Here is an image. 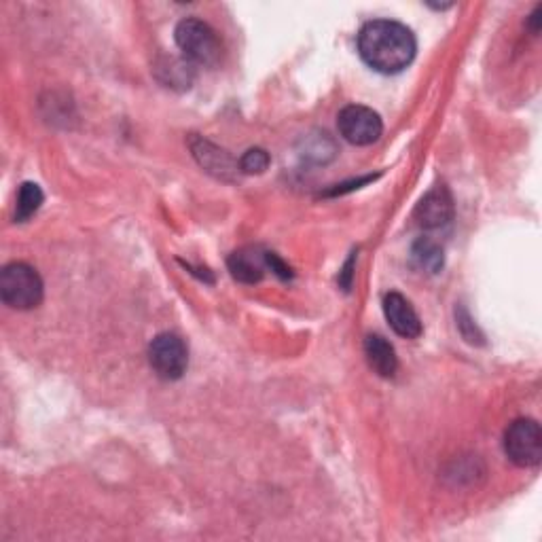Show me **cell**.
<instances>
[{"label":"cell","instance_id":"1","mask_svg":"<svg viewBox=\"0 0 542 542\" xmlns=\"http://www.w3.org/2000/svg\"><path fill=\"white\" fill-rule=\"evenodd\" d=\"M415 51H418V41L405 24L373 20L358 32L360 58L382 75H396L405 70L413 62Z\"/></svg>","mask_w":542,"mask_h":542},{"label":"cell","instance_id":"2","mask_svg":"<svg viewBox=\"0 0 542 542\" xmlns=\"http://www.w3.org/2000/svg\"><path fill=\"white\" fill-rule=\"evenodd\" d=\"M174 39L178 49L183 51L185 60L193 66L214 68L223 60V43L219 34L210 24L197 20V17H187V20L180 22L176 26Z\"/></svg>","mask_w":542,"mask_h":542},{"label":"cell","instance_id":"3","mask_svg":"<svg viewBox=\"0 0 542 542\" xmlns=\"http://www.w3.org/2000/svg\"><path fill=\"white\" fill-rule=\"evenodd\" d=\"M45 295V286L39 271L28 263H9L0 274V299L13 310H34L41 305Z\"/></svg>","mask_w":542,"mask_h":542},{"label":"cell","instance_id":"4","mask_svg":"<svg viewBox=\"0 0 542 542\" xmlns=\"http://www.w3.org/2000/svg\"><path fill=\"white\" fill-rule=\"evenodd\" d=\"M504 454L519 466L532 468L542 460V430L536 420L519 418L504 432Z\"/></svg>","mask_w":542,"mask_h":542},{"label":"cell","instance_id":"5","mask_svg":"<svg viewBox=\"0 0 542 542\" xmlns=\"http://www.w3.org/2000/svg\"><path fill=\"white\" fill-rule=\"evenodd\" d=\"M149 363L161 379H180L189 367L187 343L174 333H159L149 346Z\"/></svg>","mask_w":542,"mask_h":542},{"label":"cell","instance_id":"6","mask_svg":"<svg viewBox=\"0 0 542 542\" xmlns=\"http://www.w3.org/2000/svg\"><path fill=\"white\" fill-rule=\"evenodd\" d=\"M339 134L346 138L350 144L356 147H369V144L377 142L384 132L382 117H379L373 108L363 104H350L341 108L337 117Z\"/></svg>","mask_w":542,"mask_h":542},{"label":"cell","instance_id":"7","mask_svg":"<svg viewBox=\"0 0 542 542\" xmlns=\"http://www.w3.org/2000/svg\"><path fill=\"white\" fill-rule=\"evenodd\" d=\"M413 216L422 229H441L454 219V197L445 185L432 187L420 200Z\"/></svg>","mask_w":542,"mask_h":542},{"label":"cell","instance_id":"8","mask_svg":"<svg viewBox=\"0 0 542 542\" xmlns=\"http://www.w3.org/2000/svg\"><path fill=\"white\" fill-rule=\"evenodd\" d=\"M384 316L390 329L403 339H418L424 331L418 312L401 293H388L384 297Z\"/></svg>","mask_w":542,"mask_h":542},{"label":"cell","instance_id":"9","mask_svg":"<svg viewBox=\"0 0 542 542\" xmlns=\"http://www.w3.org/2000/svg\"><path fill=\"white\" fill-rule=\"evenodd\" d=\"M191 151L193 157L197 159V164H200L206 172H210L212 176L221 178V180H233L240 172V164L231 159V155L223 149L216 147L210 140L206 138H191Z\"/></svg>","mask_w":542,"mask_h":542},{"label":"cell","instance_id":"10","mask_svg":"<svg viewBox=\"0 0 542 542\" xmlns=\"http://www.w3.org/2000/svg\"><path fill=\"white\" fill-rule=\"evenodd\" d=\"M229 274L242 284H259L267 271V252L257 246H244L227 259Z\"/></svg>","mask_w":542,"mask_h":542},{"label":"cell","instance_id":"11","mask_svg":"<svg viewBox=\"0 0 542 542\" xmlns=\"http://www.w3.org/2000/svg\"><path fill=\"white\" fill-rule=\"evenodd\" d=\"M365 356L369 367L384 379H392L399 371V358H396L394 346L382 335H369L365 339Z\"/></svg>","mask_w":542,"mask_h":542},{"label":"cell","instance_id":"12","mask_svg":"<svg viewBox=\"0 0 542 542\" xmlns=\"http://www.w3.org/2000/svg\"><path fill=\"white\" fill-rule=\"evenodd\" d=\"M45 202L43 189L36 183H24L20 187V193H17V204H15V221L17 223H26L32 216L39 212V208Z\"/></svg>","mask_w":542,"mask_h":542},{"label":"cell","instance_id":"13","mask_svg":"<svg viewBox=\"0 0 542 542\" xmlns=\"http://www.w3.org/2000/svg\"><path fill=\"white\" fill-rule=\"evenodd\" d=\"M413 261L430 274H437L443 267V248L437 242L422 238L413 244Z\"/></svg>","mask_w":542,"mask_h":542},{"label":"cell","instance_id":"14","mask_svg":"<svg viewBox=\"0 0 542 542\" xmlns=\"http://www.w3.org/2000/svg\"><path fill=\"white\" fill-rule=\"evenodd\" d=\"M271 164V157L265 149H248L240 159V172L263 174Z\"/></svg>","mask_w":542,"mask_h":542},{"label":"cell","instance_id":"15","mask_svg":"<svg viewBox=\"0 0 542 542\" xmlns=\"http://www.w3.org/2000/svg\"><path fill=\"white\" fill-rule=\"evenodd\" d=\"M267 269L274 271V274H276L278 278H282V280H291V278H293L291 267H288V265L276 255V252H267Z\"/></svg>","mask_w":542,"mask_h":542},{"label":"cell","instance_id":"16","mask_svg":"<svg viewBox=\"0 0 542 542\" xmlns=\"http://www.w3.org/2000/svg\"><path fill=\"white\" fill-rule=\"evenodd\" d=\"M354 255L350 257V261L346 263V267H343V271L339 274V284L343 286V291H350L352 286V276H354Z\"/></svg>","mask_w":542,"mask_h":542},{"label":"cell","instance_id":"17","mask_svg":"<svg viewBox=\"0 0 542 542\" xmlns=\"http://www.w3.org/2000/svg\"><path fill=\"white\" fill-rule=\"evenodd\" d=\"M540 13H542V7H536L534 13L530 15V30H532V34L540 32Z\"/></svg>","mask_w":542,"mask_h":542}]
</instances>
